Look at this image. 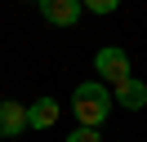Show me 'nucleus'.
<instances>
[{
  "instance_id": "obj_1",
  "label": "nucleus",
  "mask_w": 147,
  "mask_h": 142,
  "mask_svg": "<svg viewBox=\"0 0 147 142\" xmlns=\"http://www.w3.org/2000/svg\"><path fill=\"white\" fill-rule=\"evenodd\" d=\"M71 111H76V120H80V129H102V120L111 115V93H107V84H102V80H85V84H76Z\"/></svg>"
},
{
  "instance_id": "obj_3",
  "label": "nucleus",
  "mask_w": 147,
  "mask_h": 142,
  "mask_svg": "<svg viewBox=\"0 0 147 142\" xmlns=\"http://www.w3.org/2000/svg\"><path fill=\"white\" fill-rule=\"evenodd\" d=\"M40 5V18L45 22H54V27H76L80 22V0H36Z\"/></svg>"
},
{
  "instance_id": "obj_6",
  "label": "nucleus",
  "mask_w": 147,
  "mask_h": 142,
  "mask_svg": "<svg viewBox=\"0 0 147 142\" xmlns=\"http://www.w3.org/2000/svg\"><path fill=\"white\" fill-rule=\"evenodd\" d=\"M116 102H120V107H129V111H143V107H147V84H143L138 76L120 80V84H116Z\"/></svg>"
},
{
  "instance_id": "obj_2",
  "label": "nucleus",
  "mask_w": 147,
  "mask_h": 142,
  "mask_svg": "<svg viewBox=\"0 0 147 142\" xmlns=\"http://www.w3.org/2000/svg\"><path fill=\"white\" fill-rule=\"evenodd\" d=\"M94 71H98V80L102 84H120V80H129V58H125V49H98L94 53Z\"/></svg>"
},
{
  "instance_id": "obj_5",
  "label": "nucleus",
  "mask_w": 147,
  "mask_h": 142,
  "mask_svg": "<svg viewBox=\"0 0 147 142\" xmlns=\"http://www.w3.org/2000/svg\"><path fill=\"white\" fill-rule=\"evenodd\" d=\"M58 115H63L58 98H36V102L27 107V129H54Z\"/></svg>"
},
{
  "instance_id": "obj_8",
  "label": "nucleus",
  "mask_w": 147,
  "mask_h": 142,
  "mask_svg": "<svg viewBox=\"0 0 147 142\" xmlns=\"http://www.w3.org/2000/svg\"><path fill=\"white\" fill-rule=\"evenodd\" d=\"M67 142H102V133H98V129H76Z\"/></svg>"
},
{
  "instance_id": "obj_4",
  "label": "nucleus",
  "mask_w": 147,
  "mask_h": 142,
  "mask_svg": "<svg viewBox=\"0 0 147 142\" xmlns=\"http://www.w3.org/2000/svg\"><path fill=\"white\" fill-rule=\"evenodd\" d=\"M18 133H27V107L5 98L0 102V138H18Z\"/></svg>"
},
{
  "instance_id": "obj_7",
  "label": "nucleus",
  "mask_w": 147,
  "mask_h": 142,
  "mask_svg": "<svg viewBox=\"0 0 147 142\" xmlns=\"http://www.w3.org/2000/svg\"><path fill=\"white\" fill-rule=\"evenodd\" d=\"M80 9H89V13H116L120 0H80Z\"/></svg>"
}]
</instances>
